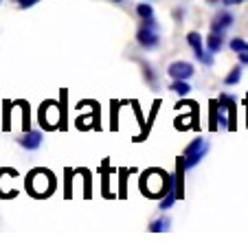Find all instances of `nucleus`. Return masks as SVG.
<instances>
[{
    "instance_id": "6e6552de",
    "label": "nucleus",
    "mask_w": 248,
    "mask_h": 248,
    "mask_svg": "<svg viewBox=\"0 0 248 248\" xmlns=\"http://www.w3.org/2000/svg\"><path fill=\"white\" fill-rule=\"evenodd\" d=\"M171 90H173L176 94H180V97H185V94L191 93V86L187 84V79H173Z\"/></svg>"
},
{
    "instance_id": "7ed1b4c3",
    "label": "nucleus",
    "mask_w": 248,
    "mask_h": 248,
    "mask_svg": "<svg viewBox=\"0 0 248 248\" xmlns=\"http://www.w3.org/2000/svg\"><path fill=\"white\" fill-rule=\"evenodd\" d=\"M136 40H139L140 46L145 48H154L156 44H158V27H150V24H143V27L139 29V33H136Z\"/></svg>"
},
{
    "instance_id": "f8f14e48",
    "label": "nucleus",
    "mask_w": 248,
    "mask_h": 248,
    "mask_svg": "<svg viewBox=\"0 0 248 248\" xmlns=\"http://www.w3.org/2000/svg\"><path fill=\"white\" fill-rule=\"evenodd\" d=\"M136 14H139L143 20H147V18H154V9H152L150 5H139V7H136Z\"/></svg>"
},
{
    "instance_id": "9b49d317",
    "label": "nucleus",
    "mask_w": 248,
    "mask_h": 248,
    "mask_svg": "<svg viewBox=\"0 0 248 248\" xmlns=\"http://www.w3.org/2000/svg\"><path fill=\"white\" fill-rule=\"evenodd\" d=\"M231 51H233V53L248 51V42H244V40H239V38H233V40H231Z\"/></svg>"
},
{
    "instance_id": "dca6fc26",
    "label": "nucleus",
    "mask_w": 248,
    "mask_h": 248,
    "mask_svg": "<svg viewBox=\"0 0 248 248\" xmlns=\"http://www.w3.org/2000/svg\"><path fill=\"white\" fill-rule=\"evenodd\" d=\"M226 7H231V5H237V0H222Z\"/></svg>"
},
{
    "instance_id": "20e7f679",
    "label": "nucleus",
    "mask_w": 248,
    "mask_h": 248,
    "mask_svg": "<svg viewBox=\"0 0 248 248\" xmlns=\"http://www.w3.org/2000/svg\"><path fill=\"white\" fill-rule=\"evenodd\" d=\"M167 73L173 79H189L193 75V64H189V62H173L167 68Z\"/></svg>"
},
{
    "instance_id": "9d476101",
    "label": "nucleus",
    "mask_w": 248,
    "mask_h": 248,
    "mask_svg": "<svg viewBox=\"0 0 248 248\" xmlns=\"http://www.w3.org/2000/svg\"><path fill=\"white\" fill-rule=\"evenodd\" d=\"M150 231L152 233H160V231H169V220L167 217H160V220H154L150 224Z\"/></svg>"
},
{
    "instance_id": "1a4fd4ad",
    "label": "nucleus",
    "mask_w": 248,
    "mask_h": 248,
    "mask_svg": "<svg viewBox=\"0 0 248 248\" xmlns=\"http://www.w3.org/2000/svg\"><path fill=\"white\" fill-rule=\"evenodd\" d=\"M239 79H242V64H239V66H235V68L231 70L229 75L224 77V86H235Z\"/></svg>"
},
{
    "instance_id": "ddd939ff",
    "label": "nucleus",
    "mask_w": 248,
    "mask_h": 248,
    "mask_svg": "<svg viewBox=\"0 0 248 248\" xmlns=\"http://www.w3.org/2000/svg\"><path fill=\"white\" fill-rule=\"evenodd\" d=\"M173 200H176V191H169L167 196L160 200V211H165V209H169V206L173 204Z\"/></svg>"
},
{
    "instance_id": "423d86ee",
    "label": "nucleus",
    "mask_w": 248,
    "mask_h": 248,
    "mask_svg": "<svg viewBox=\"0 0 248 248\" xmlns=\"http://www.w3.org/2000/svg\"><path fill=\"white\" fill-rule=\"evenodd\" d=\"M233 24V16L229 14V11H222V14H217L216 16V20L211 22V31H220V33H224L226 29Z\"/></svg>"
},
{
    "instance_id": "2eb2a0df",
    "label": "nucleus",
    "mask_w": 248,
    "mask_h": 248,
    "mask_svg": "<svg viewBox=\"0 0 248 248\" xmlns=\"http://www.w3.org/2000/svg\"><path fill=\"white\" fill-rule=\"evenodd\" d=\"M237 57H239V64H242V66H248V51L237 53Z\"/></svg>"
},
{
    "instance_id": "0eeeda50",
    "label": "nucleus",
    "mask_w": 248,
    "mask_h": 248,
    "mask_svg": "<svg viewBox=\"0 0 248 248\" xmlns=\"http://www.w3.org/2000/svg\"><path fill=\"white\" fill-rule=\"evenodd\" d=\"M222 44H224V33H220V31H211L209 40H206V51H211L213 55H216V53H220Z\"/></svg>"
},
{
    "instance_id": "4468645a",
    "label": "nucleus",
    "mask_w": 248,
    "mask_h": 248,
    "mask_svg": "<svg viewBox=\"0 0 248 248\" xmlns=\"http://www.w3.org/2000/svg\"><path fill=\"white\" fill-rule=\"evenodd\" d=\"M40 0H18V5L22 7V9H29V7H33V5H38Z\"/></svg>"
},
{
    "instance_id": "f03ea898",
    "label": "nucleus",
    "mask_w": 248,
    "mask_h": 248,
    "mask_svg": "<svg viewBox=\"0 0 248 248\" xmlns=\"http://www.w3.org/2000/svg\"><path fill=\"white\" fill-rule=\"evenodd\" d=\"M187 42H189V46L193 48V55H196L198 60L202 62V64H204V66L213 64V53L202 48V38L198 35V33H189V35H187Z\"/></svg>"
},
{
    "instance_id": "6ab92c4d",
    "label": "nucleus",
    "mask_w": 248,
    "mask_h": 248,
    "mask_svg": "<svg viewBox=\"0 0 248 248\" xmlns=\"http://www.w3.org/2000/svg\"><path fill=\"white\" fill-rule=\"evenodd\" d=\"M114 2H119V0H114Z\"/></svg>"
},
{
    "instance_id": "a211bd4d",
    "label": "nucleus",
    "mask_w": 248,
    "mask_h": 248,
    "mask_svg": "<svg viewBox=\"0 0 248 248\" xmlns=\"http://www.w3.org/2000/svg\"><path fill=\"white\" fill-rule=\"evenodd\" d=\"M239 2H244V0H237V5H239Z\"/></svg>"
},
{
    "instance_id": "39448f33",
    "label": "nucleus",
    "mask_w": 248,
    "mask_h": 248,
    "mask_svg": "<svg viewBox=\"0 0 248 248\" xmlns=\"http://www.w3.org/2000/svg\"><path fill=\"white\" fill-rule=\"evenodd\" d=\"M18 143L24 147V150H31V152H33V150H38V147L42 145V132H40V130L27 132V134L20 136Z\"/></svg>"
},
{
    "instance_id": "f3484780",
    "label": "nucleus",
    "mask_w": 248,
    "mask_h": 248,
    "mask_svg": "<svg viewBox=\"0 0 248 248\" xmlns=\"http://www.w3.org/2000/svg\"><path fill=\"white\" fill-rule=\"evenodd\" d=\"M206 2H211V5H213V2H220V0H206Z\"/></svg>"
},
{
    "instance_id": "f257e3e1",
    "label": "nucleus",
    "mask_w": 248,
    "mask_h": 248,
    "mask_svg": "<svg viewBox=\"0 0 248 248\" xmlns=\"http://www.w3.org/2000/svg\"><path fill=\"white\" fill-rule=\"evenodd\" d=\"M206 152H209V143H206L204 139L191 140V143L187 145V150H185V156H183L185 158V169H193L206 156Z\"/></svg>"
}]
</instances>
